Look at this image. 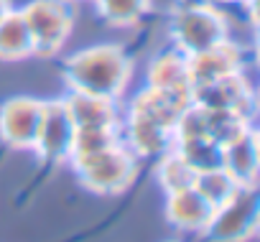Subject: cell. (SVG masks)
Listing matches in <instances>:
<instances>
[{
	"label": "cell",
	"mask_w": 260,
	"mask_h": 242,
	"mask_svg": "<svg viewBox=\"0 0 260 242\" xmlns=\"http://www.w3.org/2000/svg\"><path fill=\"white\" fill-rule=\"evenodd\" d=\"M252 125V120L242 117L235 110H207V138H212L219 148L242 135Z\"/></svg>",
	"instance_id": "19"
},
{
	"label": "cell",
	"mask_w": 260,
	"mask_h": 242,
	"mask_svg": "<svg viewBox=\"0 0 260 242\" xmlns=\"http://www.w3.org/2000/svg\"><path fill=\"white\" fill-rule=\"evenodd\" d=\"M72 138H74V125L64 107V99L61 97L44 99V117L31 153L44 166H67Z\"/></svg>",
	"instance_id": "8"
},
{
	"label": "cell",
	"mask_w": 260,
	"mask_h": 242,
	"mask_svg": "<svg viewBox=\"0 0 260 242\" xmlns=\"http://www.w3.org/2000/svg\"><path fill=\"white\" fill-rule=\"evenodd\" d=\"M191 102L202 105L204 110H235L242 117L257 123V92L247 72H237L212 84L194 87Z\"/></svg>",
	"instance_id": "7"
},
{
	"label": "cell",
	"mask_w": 260,
	"mask_h": 242,
	"mask_svg": "<svg viewBox=\"0 0 260 242\" xmlns=\"http://www.w3.org/2000/svg\"><path fill=\"white\" fill-rule=\"evenodd\" d=\"M120 141L133 151L141 161H156L166 151L174 148V130L148 120L143 115H133L122 110L120 120Z\"/></svg>",
	"instance_id": "9"
},
{
	"label": "cell",
	"mask_w": 260,
	"mask_h": 242,
	"mask_svg": "<svg viewBox=\"0 0 260 242\" xmlns=\"http://www.w3.org/2000/svg\"><path fill=\"white\" fill-rule=\"evenodd\" d=\"M21 13L31 33L34 59H56L77 28L74 6L67 0H28L21 6Z\"/></svg>",
	"instance_id": "4"
},
{
	"label": "cell",
	"mask_w": 260,
	"mask_h": 242,
	"mask_svg": "<svg viewBox=\"0 0 260 242\" xmlns=\"http://www.w3.org/2000/svg\"><path fill=\"white\" fill-rule=\"evenodd\" d=\"M174 151L184 156V161L199 174L207 168H217L222 158V148L212 138H186V141H174Z\"/></svg>",
	"instance_id": "21"
},
{
	"label": "cell",
	"mask_w": 260,
	"mask_h": 242,
	"mask_svg": "<svg viewBox=\"0 0 260 242\" xmlns=\"http://www.w3.org/2000/svg\"><path fill=\"white\" fill-rule=\"evenodd\" d=\"M34 59V44L21 8H11L0 18V64H23Z\"/></svg>",
	"instance_id": "16"
},
{
	"label": "cell",
	"mask_w": 260,
	"mask_h": 242,
	"mask_svg": "<svg viewBox=\"0 0 260 242\" xmlns=\"http://www.w3.org/2000/svg\"><path fill=\"white\" fill-rule=\"evenodd\" d=\"M219 166L235 179L237 186H257L260 184V135L257 125L247 128L242 135L222 146Z\"/></svg>",
	"instance_id": "13"
},
{
	"label": "cell",
	"mask_w": 260,
	"mask_h": 242,
	"mask_svg": "<svg viewBox=\"0 0 260 242\" xmlns=\"http://www.w3.org/2000/svg\"><path fill=\"white\" fill-rule=\"evenodd\" d=\"M194 189H197L212 206H219V204H224L240 186L235 184V179H232L222 166H217V168L199 171L197 179H194Z\"/></svg>",
	"instance_id": "22"
},
{
	"label": "cell",
	"mask_w": 260,
	"mask_h": 242,
	"mask_svg": "<svg viewBox=\"0 0 260 242\" xmlns=\"http://www.w3.org/2000/svg\"><path fill=\"white\" fill-rule=\"evenodd\" d=\"M117 141H120V128H82V130H74L67 163L87 158V156H94V153L115 146Z\"/></svg>",
	"instance_id": "20"
},
{
	"label": "cell",
	"mask_w": 260,
	"mask_h": 242,
	"mask_svg": "<svg viewBox=\"0 0 260 242\" xmlns=\"http://www.w3.org/2000/svg\"><path fill=\"white\" fill-rule=\"evenodd\" d=\"M189 59V74H191V87L212 84L217 79H224L230 74L245 72V49L230 36L219 41L217 46L199 51Z\"/></svg>",
	"instance_id": "10"
},
{
	"label": "cell",
	"mask_w": 260,
	"mask_h": 242,
	"mask_svg": "<svg viewBox=\"0 0 260 242\" xmlns=\"http://www.w3.org/2000/svg\"><path fill=\"white\" fill-rule=\"evenodd\" d=\"M212 212H214V206L194 186L164 196V219L179 234H197L199 237L204 232Z\"/></svg>",
	"instance_id": "11"
},
{
	"label": "cell",
	"mask_w": 260,
	"mask_h": 242,
	"mask_svg": "<svg viewBox=\"0 0 260 242\" xmlns=\"http://www.w3.org/2000/svg\"><path fill=\"white\" fill-rule=\"evenodd\" d=\"M207 3H214V6H230V3H237V0H207Z\"/></svg>",
	"instance_id": "24"
},
{
	"label": "cell",
	"mask_w": 260,
	"mask_h": 242,
	"mask_svg": "<svg viewBox=\"0 0 260 242\" xmlns=\"http://www.w3.org/2000/svg\"><path fill=\"white\" fill-rule=\"evenodd\" d=\"M64 107L69 112V120L74 130L82 128H120L122 120V102L87 94V92H64L61 94Z\"/></svg>",
	"instance_id": "12"
},
{
	"label": "cell",
	"mask_w": 260,
	"mask_h": 242,
	"mask_svg": "<svg viewBox=\"0 0 260 242\" xmlns=\"http://www.w3.org/2000/svg\"><path fill=\"white\" fill-rule=\"evenodd\" d=\"M146 84L164 92L191 97L194 87H191V74H189V59L171 46L158 51L146 64Z\"/></svg>",
	"instance_id": "15"
},
{
	"label": "cell",
	"mask_w": 260,
	"mask_h": 242,
	"mask_svg": "<svg viewBox=\"0 0 260 242\" xmlns=\"http://www.w3.org/2000/svg\"><path fill=\"white\" fill-rule=\"evenodd\" d=\"M44 117V99L13 94L0 102V146L16 153H31Z\"/></svg>",
	"instance_id": "6"
},
{
	"label": "cell",
	"mask_w": 260,
	"mask_h": 242,
	"mask_svg": "<svg viewBox=\"0 0 260 242\" xmlns=\"http://www.w3.org/2000/svg\"><path fill=\"white\" fill-rule=\"evenodd\" d=\"M164 242H181V239H164Z\"/></svg>",
	"instance_id": "26"
},
{
	"label": "cell",
	"mask_w": 260,
	"mask_h": 242,
	"mask_svg": "<svg viewBox=\"0 0 260 242\" xmlns=\"http://www.w3.org/2000/svg\"><path fill=\"white\" fill-rule=\"evenodd\" d=\"M69 6H82V3H89V0H67Z\"/></svg>",
	"instance_id": "25"
},
{
	"label": "cell",
	"mask_w": 260,
	"mask_h": 242,
	"mask_svg": "<svg viewBox=\"0 0 260 242\" xmlns=\"http://www.w3.org/2000/svg\"><path fill=\"white\" fill-rule=\"evenodd\" d=\"M94 16L117 31L138 28L153 11V0H89Z\"/></svg>",
	"instance_id": "17"
},
{
	"label": "cell",
	"mask_w": 260,
	"mask_h": 242,
	"mask_svg": "<svg viewBox=\"0 0 260 242\" xmlns=\"http://www.w3.org/2000/svg\"><path fill=\"white\" fill-rule=\"evenodd\" d=\"M153 179H156V186L161 189V194L166 196V194L194 186L197 171L184 161V156L179 151L171 148V151H166L164 156H158L153 161Z\"/></svg>",
	"instance_id": "18"
},
{
	"label": "cell",
	"mask_w": 260,
	"mask_h": 242,
	"mask_svg": "<svg viewBox=\"0 0 260 242\" xmlns=\"http://www.w3.org/2000/svg\"><path fill=\"white\" fill-rule=\"evenodd\" d=\"M11 8H13V0H0V18H3Z\"/></svg>",
	"instance_id": "23"
},
{
	"label": "cell",
	"mask_w": 260,
	"mask_h": 242,
	"mask_svg": "<svg viewBox=\"0 0 260 242\" xmlns=\"http://www.w3.org/2000/svg\"><path fill=\"white\" fill-rule=\"evenodd\" d=\"M191 102V97L184 94H174V92H164L156 87L143 84L138 92H133L127 99H122V110L125 112H133V115H143L148 120H156V123L166 125L174 130V123L179 112Z\"/></svg>",
	"instance_id": "14"
},
{
	"label": "cell",
	"mask_w": 260,
	"mask_h": 242,
	"mask_svg": "<svg viewBox=\"0 0 260 242\" xmlns=\"http://www.w3.org/2000/svg\"><path fill=\"white\" fill-rule=\"evenodd\" d=\"M136 77V61L115 41L72 51L61 61V82L69 92H87L122 102Z\"/></svg>",
	"instance_id": "1"
},
{
	"label": "cell",
	"mask_w": 260,
	"mask_h": 242,
	"mask_svg": "<svg viewBox=\"0 0 260 242\" xmlns=\"http://www.w3.org/2000/svg\"><path fill=\"white\" fill-rule=\"evenodd\" d=\"M67 166L72 168L77 184L94 196H120L133 189L141 176V158L122 141Z\"/></svg>",
	"instance_id": "3"
},
{
	"label": "cell",
	"mask_w": 260,
	"mask_h": 242,
	"mask_svg": "<svg viewBox=\"0 0 260 242\" xmlns=\"http://www.w3.org/2000/svg\"><path fill=\"white\" fill-rule=\"evenodd\" d=\"M260 232V191L257 186H240L224 204L214 206L202 242H250Z\"/></svg>",
	"instance_id": "5"
},
{
	"label": "cell",
	"mask_w": 260,
	"mask_h": 242,
	"mask_svg": "<svg viewBox=\"0 0 260 242\" xmlns=\"http://www.w3.org/2000/svg\"><path fill=\"white\" fill-rule=\"evenodd\" d=\"M230 16L222 6L207 3V0H184L171 11L169 18V41L171 49L184 56H194L230 39Z\"/></svg>",
	"instance_id": "2"
}]
</instances>
